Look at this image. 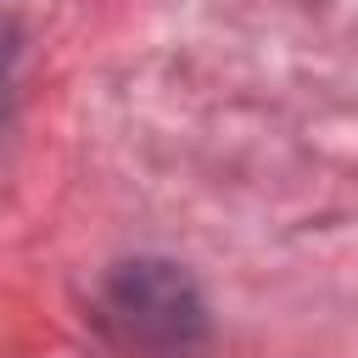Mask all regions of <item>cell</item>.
<instances>
[{
  "instance_id": "6da1fadb",
  "label": "cell",
  "mask_w": 358,
  "mask_h": 358,
  "mask_svg": "<svg viewBox=\"0 0 358 358\" xmlns=\"http://www.w3.org/2000/svg\"><path fill=\"white\" fill-rule=\"evenodd\" d=\"M112 313L129 324V336L140 347H179V352H185V330L201 324V308H196L190 285L179 274H168L162 263L129 268L112 291Z\"/></svg>"
}]
</instances>
